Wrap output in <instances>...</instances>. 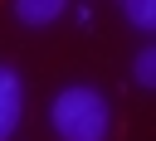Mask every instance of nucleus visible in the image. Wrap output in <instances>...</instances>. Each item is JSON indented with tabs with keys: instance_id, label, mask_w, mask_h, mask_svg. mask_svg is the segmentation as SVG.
<instances>
[{
	"instance_id": "1",
	"label": "nucleus",
	"mask_w": 156,
	"mask_h": 141,
	"mask_svg": "<svg viewBox=\"0 0 156 141\" xmlns=\"http://www.w3.org/2000/svg\"><path fill=\"white\" fill-rule=\"evenodd\" d=\"M49 122L63 141H107L112 131V102L88 88V83H73L63 88L54 102H49Z\"/></svg>"
},
{
	"instance_id": "2",
	"label": "nucleus",
	"mask_w": 156,
	"mask_h": 141,
	"mask_svg": "<svg viewBox=\"0 0 156 141\" xmlns=\"http://www.w3.org/2000/svg\"><path fill=\"white\" fill-rule=\"evenodd\" d=\"M20 117H24V83L10 63H0V141L20 131Z\"/></svg>"
},
{
	"instance_id": "3",
	"label": "nucleus",
	"mask_w": 156,
	"mask_h": 141,
	"mask_svg": "<svg viewBox=\"0 0 156 141\" xmlns=\"http://www.w3.org/2000/svg\"><path fill=\"white\" fill-rule=\"evenodd\" d=\"M10 5H15V19L29 24V29H44L68 10V0H10Z\"/></svg>"
},
{
	"instance_id": "4",
	"label": "nucleus",
	"mask_w": 156,
	"mask_h": 141,
	"mask_svg": "<svg viewBox=\"0 0 156 141\" xmlns=\"http://www.w3.org/2000/svg\"><path fill=\"white\" fill-rule=\"evenodd\" d=\"M122 5V19L141 34H156V0H117Z\"/></svg>"
},
{
	"instance_id": "5",
	"label": "nucleus",
	"mask_w": 156,
	"mask_h": 141,
	"mask_svg": "<svg viewBox=\"0 0 156 141\" xmlns=\"http://www.w3.org/2000/svg\"><path fill=\"white\" fill-rule=\"evenodd\" d=\"M132 78H136L141 88L156 92V39H151L146 49H136V58H132Z\"/></svg>"
}]
</instances>
